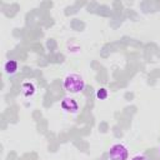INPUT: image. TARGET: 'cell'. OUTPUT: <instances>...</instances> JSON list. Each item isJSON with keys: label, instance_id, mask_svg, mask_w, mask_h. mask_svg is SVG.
Segmentation results:
<instances>
[{"label": "cell", "instance_id": "cell-1", "mask_svg": "<svg viewBox=\"0 0 160 160\" xmlns=\"http://www.w3.org/2000/svg\"><path fill=\"white\" fill-rule=\"evenodd\" d=\"M85 88V80L80 74L70 72L64 78V89L71 94H79Z\"/></svg>", "mask_w": 160, "mask_h": 160}, {"label": "cell", "instance_id": "cell-2", "mask_svg": "<svg viewBox=\"0 0 160 160\" xmlns=\"http://www.w3.org/2000/svg\"><path fill=\"white\" fill-rule=\"evenodd\" d=\"M129 150L124 144H114L109 150V160H128Z\"/></svg>", "mask_w": 160, "mask_h": 160}, {"label": "cell", "instance_id": "cell-3", "mask_svg": "<svg viewBox=\"0 0 160 160\" xmlns=\"http://www.w3.org/2000/svg\"><path fill=\"white\" fill-rule=\"evenodd\" d=\"M60 106H61L62 110H65L66 112H71V114H76L78 110H79V104H78V101H76L75 99H72V98H69V96H66V98H64V99L61 100Z\"/></svg>", "mask_w": 160, "mask_h": 160}, {"label": "cell", "instance_id": "cell-4", "mask_svg": "<svg viewBox=\"0 0 160 160\" xmlns=\"http://www.w3.org/2000/svg\"><path fill=\"white\" fill-rule=\"evenodd\" d=\"M35 85L32 84V82H30V81H25V82H22V85H21V92H22V95L24 96H26V98H30V96H32L34 94H35Z\"/></svg>", "mask_w": 160, "mask_h": 160}, {"label": "cell", "instance_id": "cell-5", "mask_svg": "<svg viewBox=\"0 0 160 160\" xmlns=\"http://www.w3.org/2000/svg\"><path fill=\"white\" fill-rule=\"evenodd\" d=\"M4 70L6 74L9 75H12L18 71V61L16 60H8L4 65Z\"/></svg>", "mask_w": 160, "mask_h": 160}, {"label": "cell", "instance_id": "cell-6", "mask_svg": "<svg viewBox=\"0 0 160 160\" xmlns=\"http://www.w3.org/2000/svg\"><path fill=\"white\" fill-rule=\"evenodd\" d=\"M108 96H109V92L105 88H100L96 90V98L99 100H105V99H108Z\"/></svg>", "mask_w": 160, "mask_h": 160}, {"label": "cell", "instance_id": "cell-7", "mask_svg": "<svg viewBox=\"0 0 160 160\" xmlns=\"http://www.w3.org/2000/svg\"><path fill=\"white\" fill-rule=\"evenodd\" d=\"M131 160H149V159H148L145 155H135Z\"/></svg>", "mask_w": 160, "mask_h": 160}, {"label": "cell", "instance_id": "cell-8", "mask_svg": "<svg viewBox=\"0 0 160 160\" xmlns=\"http://www.w3.org/2000/svg\"><path fill=\"white\" fill-rule=\"evenodd\" d=\"M159 150H160V149H159Z\"/></svg>", "mask_w": 160, "mask_h": 160}]
</instances>
